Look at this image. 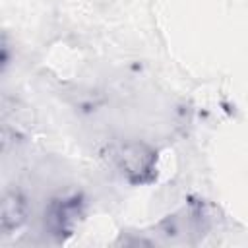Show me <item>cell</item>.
<instances>
[{
    "instance_id": "6da1fadb",
    "label": "cell",
    "mask_w": 248,
    "mask_h": 248,
    "mask_svg": "<svg viewBox=\"0 0 248 248\" xmlns=\"http://www.w3.org/2000/svg\"><path fill=\"white\" fill-rule=\"evenodd\" d=\"M23 221H25V202H23V198L16 192L6 194L4 202H2V217H0L2 234H12Z\"/></svg>"
}]
</instances>
